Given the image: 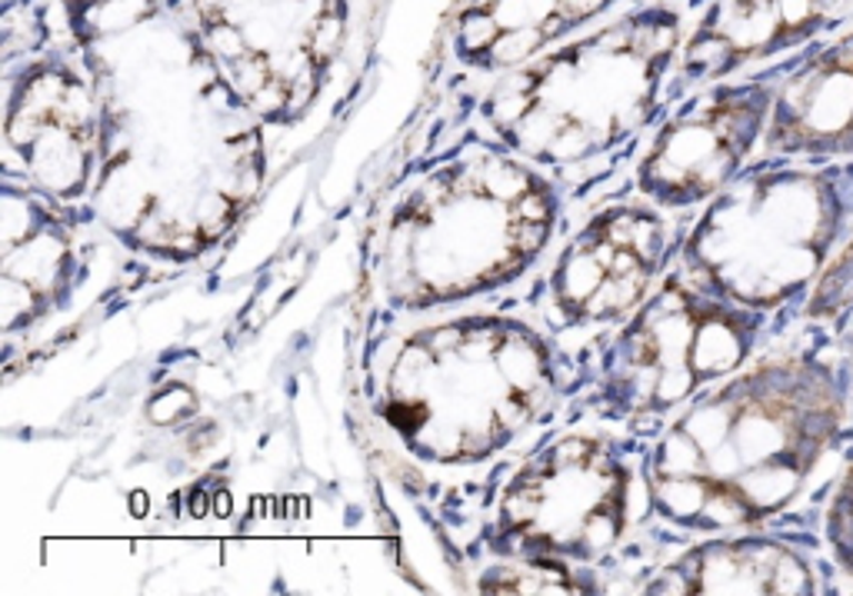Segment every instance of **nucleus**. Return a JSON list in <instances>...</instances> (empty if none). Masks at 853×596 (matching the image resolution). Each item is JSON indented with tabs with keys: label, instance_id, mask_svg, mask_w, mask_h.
<instances>
[{
	"label": "nucleus",
	"instance_id": "nucleus-2",
	"mask_svg": "<svg viewBox=\"0 0 853 596\" xmlns=\"http://www.w3.org/2000/svg\"><path fill=\"white\" fill-rule=\"evenodd\" d=\"M407 320L374 354L370 414L414 467H497L564 417V350L527 310L470 304Z\"/></svg>",
	"mask_w": 853,
	"mask_h": 596
},
{
	"label": "nucleus",
	"instance_id": "nucleus-8",
	"mask_svg": "<svg viewBox=\"0 0 853 596\" xmlns=\"http://www.w3.org/2000/svg\"><path fill=\"white\" fill-rule=\"evenodd\" d=\"M184 10L270 133L310 117L350 40V0H184Z\"/></svg>",
	"mask_w": 853,
	"mask_h": 596
},
{
	"label": "nucleus",
	"instance_id": "nucleus-10",
	"mask_svg": "<svg viewBox=\"0 0 853 596\" xmlns=\"http://www.w3.org/2000/svg\"><path fill=\"white\" fill-rule=\"evenodd\" d=\"M103 244L113 237L90 207H73L3 173V337L33 340L100 284ZM120 250V247H117Z\"/></svg>",
	"mask_w": 853,
	"mask_h": 596
},
{
	"label": "nucleus",
	"instance_id": "nucleus-3",
	"mask_svg": "<svg viewBox=\"0 0 853 596\" xmlns=\"http://www.w3.org/2000/svg\"><path fill=\"white\" fill-rule=\"evenodd\" d=\"M564 217L567 190L551 173L464 127L384 207L374 237L377 300L407 320L497 297L547 260Z\"/></svg>",
	"mask_w": 853,
	"mask_h": 596
},
{
	"label": "nucleus",
	"instance_id": "nucleus-7",
	"mask_svg": "<svg viewBox=\"0 0 853 596\" xmlns=\"http://www.w3.org/2000/svg\"><path fill=\"white\" fill-rule=\"evenodd\" d=\"M677 254L674 213L634 190L614 193L554 244L524 307L571 354L627 324Z\"/></svg>",
	"mask_w": 853,
	"mask_h": 596
},
{
	"label": "nucleus",
	"instance_id": "nucleus-6",
	"mask_svg": "<svg viewBox=\"0 0 853 596\" xmlns=\"http://www.w3.org/2000/svg\"><path fill=\"white\" fill-rule=\"evenodd\" d=\"M754 320L671 267L647 304L607 337L564 354L567 410L654 437L751 354Z\"/></svg>",
	"mask_w": 853,
	"mask_h": 596
},
{
	"label": "nucleus",
	"instance_id": "nucleus-9",
	"mask_svg": "<svg viewBox=\"0 0 853 596\" xmlns=\"http://www.w3.org/2000/svg\"><path fill=\"white\" fill-rule=\"evenodd\" d=\"M100 153V100L83 50L50 43L3 57V173L47 197L90 207Z\"/></svg>",
	"mask_w": 853,
	"mask_h": 596
},
{
	"label": "nucleus",
	"instance_id": "nucleus-4",
	"mask_svg": "<svg viewBox=\"0 0 853 596\" xmlns=\"http://www.w3.org/2000/svg\"><path fill=\"white\" fill-rule=\"evenodd\" d=\"M681 47L684 17L674 0H621L470 97V127L584 193L674 103Z\"/></svg>",
	"mask_w": 853,
	"mask_h": 596
},
{
	"label": "nucleus",
	"instance_id": "nucleus-5",
	"mask_svg": "<svg viewBox=\"0 0 853 596\" xmlns=\"http://www.w3.org/2000/svg\"><path fill=\"white\" fill-rule=\"evenodd\" d=\"M651 440L614 424L567 417L510 457L484 487L470 547L480 560H530L617 580L644 527H654Z\"/></svg>",
	"mask_w": 853,
	"mask_h": 596
},
{
	"label": "nucleus",
	"instance_id": "nucleus-12",
	"mask_svg": "<svg viewBox=\"0 0 853 596\" xmlns=\"http://www.w3.org/2000/svg\"><path fill=\"white\" fill-rule=\"evenodd\" d=\"M621 0H457L437 37V63L454 70V100L477 97L497 77L581 33ZM467 97V100H470Z\"/></svg>",
	"mask_w": 853,
	"mask_h": 596
},
{
	"label": "nucleus",
	"instance_id": "nucleus-11",
	"mask_svg": "<svg viewBox=\"0 0 853 596\" xmlns=\"http://www.w3.org/2000/svg\"><path fill=\"white\" fill-rule=\"evenodd\" d=\"M764 110L761 83L681 93L637 150L631 190L674 217L717 197L751 150Z\"/></svg>",
	"mask_w": 853,
	"mask_h": 596
},
{
	"label": "nucleus",
	"instance_id": "nucleus-1",
	"mask_svg": "<svg viewBox=\"0 0 853 596\" xmlns=\"http://www.w3.org/2000/svg\"><path fill=\"white\" fill-rule=\"evenodd\" d=\"M80 50L100 100L93 217L123 257L167 267L207 260L264 193L270 127L187 10Z\"/></svg>",
	"mask_w": 853,
	"mask_h": 596
}]
</instances>
